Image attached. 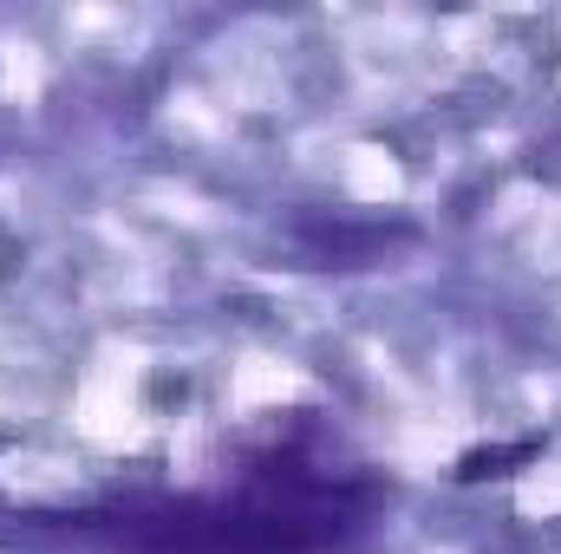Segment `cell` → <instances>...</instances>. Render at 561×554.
<instances>
[{"mask_svg":"<svg viewBox=\"0 0 561 554\" xmlns=\"http://www.w3.org/2000/svg\"><path fill=\"white\" fill-rule=\"evenodd\" d=\"M536 443H516V450H470L463 463H457V476H510V463H523Z\"/></svg>","mask_w":561,"mask_h":554,"instance_id":"1","label":"cell"}]
</instances>
